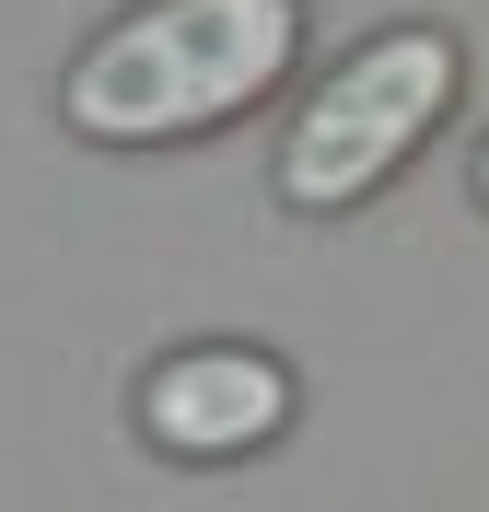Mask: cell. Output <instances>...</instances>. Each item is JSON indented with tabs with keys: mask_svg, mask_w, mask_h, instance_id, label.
Returning <instances> with one entry per match:
<instances>
[{
	"mask_svg": "<svg viewBox=\"0 0 489 512\" xmlns=\"http://www.w3.org/2000/svg\"><path fill=\"white\" fill-rule=\"evenodd\" d=\"M478 198H489V140H478Z\"/></svg>",
	"mask_w": 489,
	"mask_h": 512,
	"instance_id": "obj_4",
	"label": "cell"
},
{
	"mask_svg": "<svg viewBox=\"0 0 489 512\" xmlns=\"http://www.w3.org/2000/svg\"><path fill=\"white\" fill-rule=\"evenodd\" d=\"M303 59V0H140L70 59L59 117L105 152H175L280 94Z\"/></svg>",
	"mask_w": 489,
	"mask_h": 512,
	"instance_id": "obj_1",
	"label": "cell"
},
{
	"mask_svg": "<svg viewBox=\"0 0 489 512\" xmlns=\"http://www.w3.org/2000/svg\"><path fill=\"white\" fill-rule=\"evenodd\" d=\"M140 431H152L175 466H233V454H257L292 431V373L245 338H198V350L152 361L140 384Z\"/></svg>",
	"mask_w": 489,
	"mask_h": 512,
	"instance_id": "obj_3",
	"label": "cell"
},
{
	"mask_svg": "<svg viewBox=\"0 0 489 512\" xmlns=\"http://www.w3.org/2000/svg\"><path fill=\"white\" fill-rule=\"evenodd\" d=\"M466 94V47L443 24H385L303 94L292 140H280V198L292 210H361L373 187H396V163Z\"/></svg>",
	"mask_w": 489,
	"mask_h": 512,
	"instance_id": "obj_2",
	"label": "cell"
}]
</instances>
